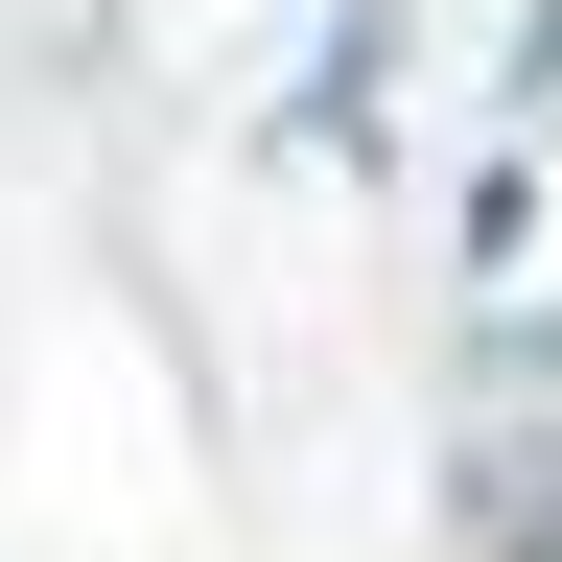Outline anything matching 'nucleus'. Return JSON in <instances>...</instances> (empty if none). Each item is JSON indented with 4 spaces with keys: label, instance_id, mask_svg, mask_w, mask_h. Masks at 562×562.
<instances>
[{
    "label": "nucleus",
    "instance_id": "obj_1",
    "mask_svg": "<svg viewBox=\"0 0 562 562\" xmlns=\"http://www.w3.org/2000/svg\"><path fill=\"white\" fill-rule=\"evenodd\" d=\"M446 516H469L492 562H562V446H539V422H492V446H446Z\"/></svg>",
    "mask_w": 562,
    "mask_h": 562
},
{
    "label": "nucleus",
    "instance_id": "obj_2",
    "mask_svg": "<svg viewBox=\"0 0 562 562\" xmlns=\"http://www.w3.org/2000/svg\"><path fill=\"white\" fill-rule=\"evenodd\" d=\"M398 24H422V0H351V24H328V70H305V94H281V117L328 140V165H351V140H375V94H398Z\"/></svg>",
    "mask_w": 562,
    "mask_h": 562
}]
</instances>
